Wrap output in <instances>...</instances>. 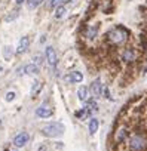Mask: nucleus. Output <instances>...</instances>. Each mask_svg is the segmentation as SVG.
Masks as SVG:
<instances>
[{
  "label": "nucleus",
  "instance_id": "f257e3e1",
  "mask_svg": "<svg viewBox=\"0 0 147 151\" xmlns=\"http://www.w3.org/2000/svg\"><path fill=\"white\" fill-rule=\"evenodd\" d=\"M106 37H107L109 43H112V45H122V43H125V42L128 40L129 31H128L125 27L116 25V27H113V28H110V30L107 31Z\"/></svg>",
  "mask_w": 147,
  "mask_h": 151
},
{
  "label": "nucleus",
  "instance_id": "f03ea898",
  "mask_svg": "<svg viewBox=\"0 0 147 151\" xmlns=\"http://www.w3.org/2000/svg\"><path fill=\"white\" fill-rule=\"evenodd\" d=\"M128 148H129V151H146L147 150V138L140 132H134L128 138Z\"/></svg>",
  "mask_w": 147,
  "mask_h": 151
},
{
  "label": "nucleus",
  "instance_id": "7ed1b4c3",
  "mask_svg": "<svg viewBox=\"0 0 147 151\" xmlns=\"http://www.w3.org/2000/svg\"><path fill=\"white\" fill-rule=\"evenodd\" d=\"M64 132H65V126L59 122H52V123H48L46 126L42 127V133L48 138H58Z\"/></svg>",
  "mask_w": 147,
  "mask_h": 151
},
{
  "label": "nucleus",
  "instance_id": "20e7f679",
  "mask_svg": "<svg viewBox=\"0 0 147 151\" xmlns=\"http://www.w3.org/2000/svg\"><path fill=\"white\" fill-rule=\"evenodd\" d=\"M89 92H91V95H92L95 99L101 98V96H103V92H104V85H103V82H101L100 79H95V80L91 83Z\"/></svg>",
  "mask_w": 147,
  "mask_h": 151
},
{
  "label": "nucleus",
  "instance_id": "39448f33",
  "mask_svg": "<svg viewBox=\"0 0 147 151\" xmlns=\"http://www.w3.org/2000/svg\"><path fill=\"white\" fill-rule=\"evenodd\" d=\"M45 59H46V62L49 64V67H52V68L56 67V64H58V56H56V52H55V49H54L52 46H48V47L45 49Z\"/></svg>",
  "mask_w": 147,
  "mask_h": 151
},
{
  "label": "nucleus",
  "instance_id": "423d86ee",
  "mask_svg": "<svg viewBox=\"0 0 147 151\" xmlns=\"http://www.w3.org/2000/svg\"><path fill=\"white\" fill-rule=\"evenodd\" d=\"M128 138H129V130H128V127L120 126V127L116 129V132H114V142H116V145L123 144Z\"/></svg>",
  "mask_w": 147,
  "mask_h": 151
},
{
  "label": "nucleus",
  "instance_id": "0eeeda50",
  "mask_svg": "<svg viewBox=\"0 0 147 151\" xmlns=\"http://www.w3.org/2000/svg\"><path fill=\"white\" fill-rule=\"evenodd\" d=\"M137 50L134 47H125L123 52H122V61H125L126 64H131V62H135L137 61Z\"/></svg>",
  "mask_w": 147,
  "mask_h": 151
},
{
  "label": "nucleus",
  "instance_id": "6e6552de",
  "mask_svg": "<svg viewBox=\"0 0 147 151\" xmlns=\"http://www.w3.org/2000/svg\"><path fill=\"white\" fill-rule=\"evenodd\" d=\"M83 80V74L80 71H71L64 76V82L65 83H80Z\"/></svg>",
  "mask_w": 147,
  "mask_h": 151
},
{
  "label": "nucleus",
  "instance_id": "1a4fd4ad",
  "mask_svg": "<svg viewBox=\"0 0 147 151\" xmlns=\"http://www.w3.org/2000/svg\"><path fill=\"white\" fill-rule=\"evenodd\" d=\"M28 139H30V135H28L27 132H21V133H18V135L14 138V145H15L17 148H22V147L28 142Z\"/></svg>",
  "mask_w": 147,
  "mask_h": 151
},
{
  "label": "nucleus",
  "instance_id": "9d476101",
  "mask_svg": "<svg viewBox=\"0 0 147 151\" xmlns=\"http://www.w3.org/2000/svg\"><path fill=\"white\" fill-rule=\"evenodd\" d=\"M52 114H54V110L51 107L40 105L39 108H36V116L40 119H49V117H52Z\"/></svg>",
  "mask_w": 147,
  "mask_h": 151
},
{
  "label": "nucleus",
  "instance_id": "9b49d317",
  "mask_svg": "<svg viewBox=\"0 0 147 151\" xmlns=\"http://www.w3.org/2000/svg\"><path fill=\"white\" fill-rule=\"evenodd\" d=\"M98 31H100V27L97 24H92V25H88L86 30H85V37L88 40H95L97 36H98Z\"/></svg>",
  "mask_w": 147,
  "mask_h": 151
},
{
  "label": "nucleus",
  "instance_id": "f8f14e48",
  "mask_svg": "<svg viewBox=\"0 0 147 151\" xmlns=\"http://www.w3.org/2000/svg\"><path fill=\"white\" fill-rule=\"evenodd\" d=\"M28 46H30V37L24 36V37L20 40V45H18L15 53H17V55H22V53H25V52L28 50Z\"/></svg>",
  "mask_w": 147,
  "mask_h": 151
},
{
  "label": "nucleus",
  "instance_id": "ddd939ff",
  "mask_svg": "<svg viewBox=\"0 0 147 151\" xmlns=\"http://www.w3.org/2000/svg\"><path fill=\"white\" fill-rule=\"evenodd\" d=\"M89 95H91V92H89V88H88V86H80V88L77 89V98H79L82 102H86L88 99H91Z\"/></svg>",
  "mask_w": 147,
  "mask_h": 151
},
{
  "label": "nucleus",
  "instance_id": "4468645a",
  "mask_svg": "<svg viewBox=\"0 0 147 151\" xmlns=\"http://www.w3.org/2000/svg\"><path fill=\"white\" fill-rule=\"evenodd\" d=\"M40 73V67H37L36 64H27L25 67H24V74H27V76H37Z\"/></svg>",
  "mask_w": 147,
  "mask_h": 151
},
{
  "label": "nucleus",
  "instance_id": "2eb2a0df",
  "mask_svg": "<svg viewBox=\"0 0 147 151\" xmlns=\"http://www.w3.org/2000/svg\"><path fill=\"white\" fill-rule=\"evenodd\" d=\"M98 129H100V120L95 119V117H91V119H89V123H88V130H89V133H91V135H95V133L98 132Z\"/></svg>",
  "mask_w": 147,
  "mask_h": 151
},
{
  "label": "nucleus",
  "instance_id": "dca6fc26",
  "mask_svg": "<svg viewBox=\"0 0 147 151\" xmlns=\"http://www.w3.org/2000/svg\"><path fill=\"white\" fill-rule=\"evenodd\" d=\"M83 108H85L88 113L94 114V113H97V111H98V104H97V101H94V99H88V101L85 102Z\"/></svg>",
  "mask_w": 147,
  "mask_h": 151
},
{
  "label": "nucleus",
  "instance_id": "f3484780",
  "mask_svg": "<svg viewBox=\"0 0 147 151\" xmlns=\"http://www.w3.org/2000/svg\"><path fill=\"white\" fill-rule=\"evenodd\" d=\"M67 5H59L58 8H55V14H54V17L56 18V19H62L64 17H65V14H67Z\"/></svg>",
  "mask_w": 147,
  "mask_h": 151
},
{
  "label": "nucleus",
  "instance_id": "a211bd4d",
  "mask_svg": "<svg viewBox=\"0 0 147 151\" xmlns=\"http://www.w3.org/2000/svg\"><path fill=\"white\" fill-rule=\"evenodd\" d=\"M2 53H3V58H5L6 61H11V59H12V56L15 55V50H14V47H12V46H5V47H3V50H2Z\"/></svg>",
  "mask_w": 147,
  "mask_h": 151
},
{
  "label": "nucleus",
  "instance_id": "6ab92c4d",
  "mask_svg": "<svg viewBox=\"0 0 147 151\" xmlns=\"http://www.w3.org/2000/svg\"><path fill=\"white\" fill-rule=\"evenodd\" d=\"M42 88H43V85H42V82H39V80H36L34 83H33V86H31V96L34 98V96H37L39 93H40V91H42Z\"/></svg>",
  "mask_w": 147,
  "mask_h": 151
},
{
  "label": "nucleus",
  "instance_id": "aec40b11",
  "mask_svg": "<svg viewBox=\"0 0 147 151\" xmlns=\"http://www.w3.org/2000/svg\"><path fill=\"white\" fill-rule=\"evenodd\" d=\"M43 2H45V0H27V8H28L30 11H33V9L39 8Z\"/></svg>",
  "mask_w": 147,
  "mask_h": 151
},
{
  "label": "nucleus",
  "instance_id": "412c9836",
  "mask_svg": "<svg viewBox=\"0 0 147 151\" xmlns=\"http://www.w3.org/2000/svg\"><path fill=\"white\" fill-rule=\"evenodd\" d=\"M92 114L91 113H88L85 108H82V110H79V111H76V117L79 119V120H86V119H89Z\"/></svg>",
  "mask_w": 147,
  "mask_h": 151
},
{
  "label": "nucleus",
  "instance_id": "4be33fe9",
  "mask_svg": "<svg viewBox=\"0 0 147 151\" xmlns=\"http://www.w3.org/2000/svg\"><path fill=\"white\" fill-rule=\"evenodd\" d=\"M20 17V11L18 9H15V11H12V12H9V15H6L5 17V21L6 22H11V21H14L15 18H18Z\"/></svg>",
  "mask_w": 147,
  "mask_h": 151
},
{
  "label": "nucleus",
  "instance_id": "5701e85b",
  "mask_svg": "<svg viewBox=\"0 0 147 151\" xmlns=\"http://www.w3.org/2000/svg\"><path fill=\"white\" fill-rule=\"evenodd\" d=\"M33 61H34L33 64H36V65L39 67V65H42V62H43V56H42L40 53H36V55L33 56Z\"/></svg>",
  "mask_w": 147,
  "mask_h": 151
},
{
  "label": "nucleus",
  "instance_id": "b1692460",
  "mask_svg": "<svg viewBox=\"0 0 147 151\" xmlns=\"http://www.w3.org/2000/svg\"><path fill=\"white\" fill-rule=\"evenodd\" d=\"M15 96H17V93H15L14 91H9V92L6 93V98H5V99H6L8 102H11V101H14V99H15Z\"/></svg>",
  "mask_w": 147,
  "mask_h": 151
},
{
  "label": "nucleus",
  "instance_id": "393cba45",
  "mask_svg": "<svg viewBox=\"0 0 147 151\" xmlns=\"http://www.w3.org/2000/svg\"><path fill=\"white\" fill-rule=\"evenodd\" d=\"M64 0H49V6L51 8H58L59 5H62Z\"/></svg>",
  "mask_w": 147,
  "mask_h": 151
},
{
  "label": "nucleus",
  "instance_id": "a878e982",
  "mask_svg": "<svg viewBox=\"0 0 147 151\" xmlns=\"http://www.w3.org/2000/svg\"><path fill=\"white\" fill-rule=\"evenodd\" d=\"M37 151H48V145L46 144H40L39 148H37Z\"/></svg>",
  "mask_w": 147,
  "mask_h": 151
},
{
  "label": "nucleus",
  "instance_id": "bb28decb",
  "mask_svg": "<svg viewBox=\"0 0 147 151\" xmlns=\"http://www.w3.org/2000/svg\"><path fill=\"white\" fill-rule=\"evenodd\" d=\"M24 2H25V0H15V3H17L18 6H20V5H22Z\"/></svg>",
  "mask_w": 147,
  "mask_h": 151
},
{
  "label": "nucleus",
  "instance_id": "cd10ccee",
  "mask_svg": "<svg viewBox=\"0 0 147 151\" xmlns=\"http://www.w3.org/2000/svg\"><path fill=\"white\" fill-rule=\"evenodd\" d=\"M2 71H3V68H2V67H0V73H2Z\"/></svg>",
  "mask_w": 147,
  "mask_h": 151
}]
</instances>
